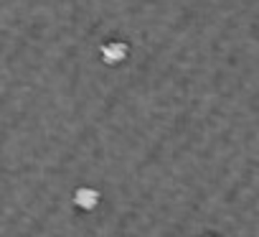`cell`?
<instances>
[{
	"label": "cell",
	"instance_id": "obj_2",
	"mask_svg": "<svg viewBox=\"0 0 259 237\" xmlns=\"http://www.w3.org/2000/svg\"><path fill=\"white\" fill-rule=\"evenodd\" d=\"M208 237H213V234H208Z\"/></svg>",
	"mask_w": 259,
	"mask_h": 237
},
{
	"label": "cell",
	"instance_id": "obj_1",
	"mask_svg": "<svg viewBox=\"0 0 259 237\" xmlns=\"http://www.w3.org/2000/svg\"><path fill=\"white\" fill-rule=\"evenodd\" d=\"M99 201H102V194H99L97 189H92V186H79V189L74 191V204H76L81 212H94V209L99 207Z\"/></svg>",
	"mask_w": 259,
	"mask_h": 237
}]
</instances>
